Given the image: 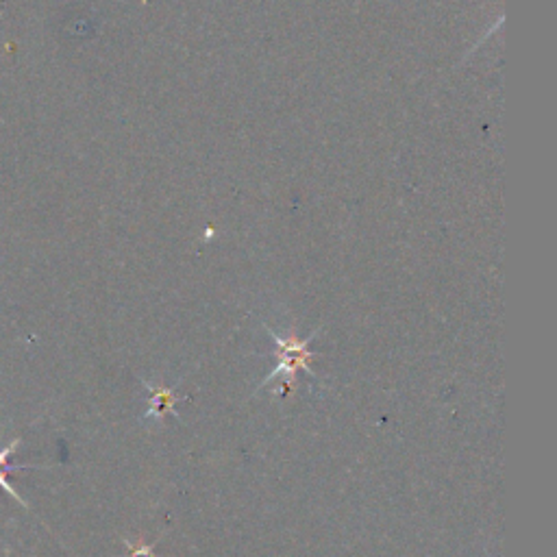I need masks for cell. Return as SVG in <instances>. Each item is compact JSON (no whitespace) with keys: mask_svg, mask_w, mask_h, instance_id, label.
Instances as JSON below:
<instances>
[{"mask_svg":"<svg viewBox=\"0 0 557 557\" xmlns=\"http://www.w3.org/2000/svg\"><path fill=\"white\" fill-rule=\"evenodd\" d=\"M172 405H175V394L166 388H157L151 399V412H148V416H162Z\"/></svg>","mask_w":557,"mask_h":557,"instance_id":"obj_2","label":"cell"},{"mask_svg":"<svg viewBox=\"0 0 557 557\" xmlns=\"http://www.w3.org/2000/svg\"><path fill=\"white\" fill-rule=\"evenodd\" d=\"M127 547H129V557H155V551L151 544H144V542H138V544H131V542H125Z\"/></svg>","mask_w":557,"mask_h":557,"instance_id":"obj_5","label":"cell"},{"mask_svg":"<svg viewBox=\"0 0 557 557\" xmlns=\"http://www.w3.org/2000/svg\"><path fill=\"white\" fill-rule=\"evenodd\" d=\"M9 473H14V470H0V488H3L5 492H9V494H11V497H14V499H16V501H18V503H20V505L24 507V510H29V503H27V501H24V499L20 497V494H18V492L14 490V486H11V481H9Z\"/></svg>","mask_w":557,"mask_h":557,"instance_id":"obj_4","label":"cell"},{"mask_svg":"<svg viewBox=\"0 0 557 557\" xmlns=\"http://www.w3.org/2000/svg\"><path fill=\"white\" fill-rule=\"evenodd\" d=\"M20 442H22V440L16 438L14 442L9 444V447L0 449V468H3V470H29V468H31V466H11V464H9V457L16 453V449L20 447Z\"/></svg>","mask_w":557,"mask_h":557,"instance_id":"obj_3","label":"cell"},{"mask_svg":"<svg viewBox=\"0 0 557 557\" xmlns=\"http://www.w3.org/2000/svg\"><path fill=\"white\" fill-rule=\"evenodd\" d=\"M270 336L275 338L277 342V355H279V364L277 368L272 370V375L266 379V383H270L272 379L277 377H286L288 379V386L292 383V377L296 375V370H307V373H312V368H309V360H314L312 351H309V340H299L296 336L292 338H279L275 331H270Z\"/></svg>","mask_w":557,"mask_h":557,"instance_id":"obj_1","label":"cell"}]
</instances>
